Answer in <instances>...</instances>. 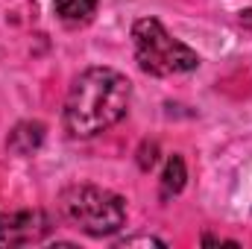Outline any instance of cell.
<instances>
[{"label": "cell", "instance_id": "52a82bcc", "mask_svg": "<svg viewBox=\"0 0 252 249\" xmlns=\"http://www.w3.org/2000/svg\"><path fill=\"white\" fill-rule=\"evenodd\" d=\"M188 182V167H185V158L182 156H170L167 164H164V173H161V193L170 196V193H179Z\"/></svg>", "mask_w": 252, "mask_h": 249}, {"label": "cell", "instance_id": "8992f818", "mask_svg": "<svg viewBox=\"0 0 252 249\" xmlns=\"http://www.w3.org/2000/svg\"><path fill=\"white\" fill-rule=\"evenodd\" d=\"M53 12L67 27H85L97 15V0H56Z\"/></svg>", "mask_w": 252, "mask_h": 249}, {"label": "cell", "instance_id": "7a4b0ae2", "mask_svg": "<svg viewBox=\"0 0 252 249\" xmlns=\"http://www.w3.org/2000/svg\"><path fill=\"white\" fill-rule=\"evenodd\" d=\"M59 214L88 238H109L126 226V199L100 185H70L59 193Z\"/></svg>", "mask_w": 252, "mask_h": 249}, {"label": "cell", "instance_id": "9c48e42d", "mask_svg": "<svg viewBox=\"0 0 252 249\" xmlns=\"http://www.w3.org/2000/svg\"><path fill=\"white\" fill-rule=\"evenodd\" d=\"M135 244H144V247H164V241H158V238H126L118 247H135Z\"/></svg>", "mask_w": 252, "mask_h": 249}, {"label": "cell", "instance_id": "3957f363", "mask_svg": "<svg viewBox=\"0 0 252 249\" xmlns=\"http://www.w3.org/2000/svg\"><path fill=\"white\" fill-rule=\"evenodd\" d=\"M132 47L138 67L150 76H176L199 67L196 50L173 38L158 18H138L132 24Z\"/></svg>", "mask_w": 252, "mask_h": 249}, {"label": "cell", "instance_id": "5b68a950", "mask_svg": "<svg viewBox=\"0 0 252 249\" xmlns=\"http://www.w3.org/2000/svg\"><path fill=\"white\" fill-rule=\"evenodd\" d=\"M44 132H47L44 124H38V121H24V124H18L9 132L6 147H9L15 156H32V153L44 144Z\"/></svg>", "mask_w": 252, "mask_h": 249}, {"label": "cell", "instance_id": "6da1fadb", "mask_svg": "<svg viewBox=\"0 0 252 249\" xmlns=\"http://www.w3.org/2000/svg\"><path fill=\"white\" fill-rule=\"evenodd\" d=\"M132 103V82L115 67L82 70L64 97L62 124L70 138H94L121 124Z\"/></svg>", "mask_w": 252, "mask_h": 249}, {"label": "cell", "instance_id": "30bf717a", "mask_svg": "<svg viewBox=\"0 0 252 249\" xmlns=\"http://www.w3.org/2000/svg\"><path fill=\"white\" fill-rule=\"evenodd\" d=\"M202 244H205V247H235V249L241 247L238 241H223V238H211V235H205Z\"/></svg>", "mask_w": 252, "mask_h": 249}, {"label": "cell", "instance_id": "ba28073f", "mask_svg": "<svg viewBox=\"0 0 252 249\" xmlns=\"http://www.w3.org/2000/svg\"><path fill=\"white\" fill-rule=\"evenodd\" d=\"M156 161H158V144L153 141H144V147H141V156H138V164H141V170H153L156 167Z\"/></svg>", "mask_w": 252, "mask_h": 249}, {"label": "cell", "instance_id": "277c9868", "mask_svg": "<svg viewBox=\"0 0 252 249\" xmlns=\"http://www.w3.org/2000/svg\"><path fill=\"white\" fill-rule=\"evenodd\" d=\"M50 232H53V220H50V214H44L38 208L0 214V249L41 244Z\"/></svg>", "mask_w": 252, "mask_h": 249}]
</instances>
